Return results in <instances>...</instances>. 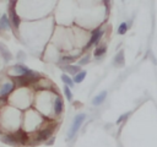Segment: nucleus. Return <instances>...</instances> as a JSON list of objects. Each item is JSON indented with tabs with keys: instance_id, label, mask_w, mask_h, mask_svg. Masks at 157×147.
Instances as JSON below:
<instances>
[{
	"instance_id": "nucleus-1",
	"label": "nucleus",
	"mask_w": 157,
	"mask_h": 147,
	"mask_svg": "<svg viewBox=\"0 0 157 147\" xmlns=\"http://www.w3.org/2000/svg\"><path fill=\"white\" fill-rule=\"evenodd\" d=\"M39 80H40V75L38 72H36V71H32V70H29L28 72H26L23 75H18L16 77H12V81L16 82V85L21 86V87L32 85V83H34V82H37Z\"/></svg>"
},
{
	"instance_id": "nucleus-2",
	"label": "nucleus",
	"mask_w": 157,
	"mask_h": 147,
	"mask_svg": "<svg viewBox=\"0 0 157 147\" xmlns=\"http://www.w3.org/2000/svg\"><path fill=\"white\" fill-rule=\"evenodd\" d=\"M85 118H86L85 114H78V115H76V118L74 119V123H72V125H71V127H70V130H69V132H67V140H71V138L75 136V134L78 131V129L81 127L82 123L85 121Z\"/></svg>"
},
{
	"instance_id": "nucleus-3",
	"label": "nucleus",
	"mask_w": 157,
	"mask_h": 147,
	"mask_svg": "<svg viewBox=\"0 0 157 147\" xmlns=\"http://www.w3.org/2000/svg\"><path fill=\"white\" fill-rule=\"evenodd\" d=\"M103 33H104V31H103L102 28H96V29H93V31H92V37H91V39L88 40V43L86 44L85 49H88V48H91L93 44H97V43L101 40Z\"/></svg>"
},
{
	"instance_id": "nucleus-4",
	"label": "nucleus",
	"mask_w": 157,
	"mask_h": 147,
	"mask_svg": "<svg viewBox=\"0 0 157 147\" xmlns=\"http://www.w3.org/2000/svg\"><path fill=\"white\" fill-rule=\"evenodd\" d=\"M13 135H15V137H16L18 145H26V143L28 142V138H29V137H28V134H27L25 130L20 129V130H17Z\"/></svg>"
},
{
	"instance_id": "nucleus-5",
	"label": "nucleus",
	"mask_w": 157,
	"mask_h": 147,
	"mask_svg": "<svg viewBox=\"0 0 157 147\" xmlns=\"http://www.w3.org/2000/svg\"><path fill=\"white\" fill-rule=\"evenodd\" d=\"M61 70L67 72V75H76L81 71L80 69V65H70V64H66V65H61Z\"/></svg>"
},
{
	"instance_id": "nucleus-6",
	"label": "nucleus",
	"mask_w": 157,
	"mask_h": 147,
	"mask_svg": "<svg viewBox=\"0 0 157 147\" xmlns=\"http://www.w3.org/2000/svg\"><path fill=\"white\" fill-rule=\"evenodd\" d=\"M9 13H10V20H11L13 27H15V28H18V27H20V17H18V15L15 12V9H13L12 5L9 7Z\"/></svg>"
},
{
	"instance_id": "nucleus-7",
	"label": "nucleus",
	"mask_w": 157,
	"mask_h": 147,
	"mask_svg": "<svg viewBox=\"0 0 157 147\" xmlns=\"http://www.w3.org/2000/svg\"><path fill=\"white\" fill-rule=\"evenodd\" d=\"M113 64H114V66H118V67L124 66L125 60H124V50H123V49H121V50H119V51L117 53V55L114 56Z\"/></svg>"
},
{
	"instance_id": "nucleus-8",
	"label": "nucleus",
	"mask_w": 157,
	"mask_h": 147,
	"mask_svg": "<svg viewBox=\"0 0 157 147\" xmlns=\"http://www.w3.org/2000/svg\"><path fill=\"white\" fill-rule=\"evenodd\" d=\"M52 132H53V129H49V127L40 130V131L38 132V136H37V141H39V142H40V141H44V140L49 138V137L52 136Z\"/></svg>"
},
{
	"instance_id": "nucleus-9",
	"label": "nucleus",
	"mask_w": 157,
	"mask_h": 147,
	"mask_svg": "<svg viewBox=\"0 0 157 147\" xmlns=\"http://www.w3.org/2000/svg\"><path fill=\"white\" fill-rule=\"evenodd\" d=\"M0 140L6 143V145H10V146H18V142L15 137V135H4L0 137Z\"/></svg>"
},
{
	"instance_id": "nucleus-10",
	"label": "nucleus",
	"mask_w": 157,
	"mask_h": 147,
	"mask_svg": "<svg viewBox=\"0 0 157 147\" xmlns=\"http://www.w3.org/2000/svg\"><path fill=\"white\" fill-rule=\"evenodd\" d=\"M0 54H1V56H2V59H4L5 62H9L12 59V55H11L10 50L2 43H0Z\"/></svg>"
},
{
	"instance_id": "nucleus-11",
	"label": "nucleus",
	"mask_w": 157,
	"mask_h": 147,
	"mask_svg": "<svg viewBox=\"0 0 157 147\" xmlns=\"http://www.w3.org/2000/svg\"><path fill=\"white\" fill-rule=\"evenodd\" d=\"M105 97H107V91H102L99 94H97L93 99H92V104L93 105H101L104 100H105Z\"/></svg>"
},
{
	"instance_id": "nucleus-12",
	"label": "nucleus",
	"mask_w": 157,
	"mask_h": 147,
	"mask_svg": "<svg viewBox=\"0 0 157 147\" xmlns=\"http://www.w3.org/2000/svg\"><path fill=\"white\" fill-rule=\"evenodd\" d=\"M13 87H15V85H13V83H11V82L5 83V85L1 87V89H0V96H1V97H4V96H6V94H9L10 92H12Z\"/></svg>"
},
{
	"instance_id": "nucleus-13",
	"label": "nucleus",
	"mask_w": 157,
	"mask_h": 147,
	"mask_svg": "<svg viewBox=\"0 0 157 147\" xmlns=\"http://www.w3.org/2000/svg\"><path fill=\"white\" fill-rule=\"evenodd\" d=\"M63 108H64L63 99L60 97H56L55 100H54V111H55V114H60L63 111Z\"/></svg>"
},
{
	"instance_id": "nucleus-14",
	"label": "nucleus",
	"mask_w": 157,
	"mask_h": 147,
	"mask_svg": "<svg viewBox=\"0 0 157 147\" xmlns=\"http://www.w3.org/2000/svg\"><path fill=\"white\" fill-rule=\"evenodd\" d=\"M12 69H13L18 75H23V74H26V72H28V71H29V69H28L27 66L22 65V64H17V65H15Z\"/></svg>"
},
{
	"instance_id": "nucleus-15",
	"label": "nucleus",
	"mask_w": 157,
	"mask_h": 147,
	"mask_svg": "<svg viewBox=\"0 0 157 147\" xmlns=\"http://www.w3.org/2000/svg\"><path fill=\"white\" fill-rule=\"evenodd\" d=\"M61 81H63L66 86H69L70 88H71V87L74 86V83H75V82H74V78H71L70 75H67V74H63V75H61Z\"/></svg>"
},
{
	"instance_id": "nucleus-16",
	"label": "nucleus",
	"mask_w": 157,
	"mask_h": 147,
	"mask_svg": "<svg viewBox=\"0 0 157 147\" xmlns=\"http://www.w3.org/2000/svg\"><path fill=\"white\" fill-rule=\"evenodd\" d=\"M0 27L1 29H6L10 27V20L7 18V15H2L0 18Z\"/></svg>"
},
{
	"instance_id": "nucleus-17",
	"label": "nucleus",
	"mask_w": 157,
	"mask_h": 147,
	"mask_svg": "<svg viewBox=\"0 0 157 147\" xmlns=\"http://www.w3.org/2000/svg\"><path fill=\"white\" fill-rule=\"evenodd\" d=\"M85 77H86V71H80L78 74H76L75 76H74V82L75 83H81L83 80H85Z\"/></svg>"
},
{
	"instance_id": "nucleus-18",
	"label": "nucleus",
	"mask_w": 157,
	"mask_h": 147,
	"mask_svg": "<svg viewBox=\"0 0 157 147\" xmlns=\"http://www.w3.org/2000/svg\"><path fill=\"white\" fill-rule=\"evenodd\" d=\"M76 58H77V56H72V55H69V56H63V58L59 60V62H60V64L66 65V64H69V62L75 61V60H76Z\"/></svg>"
},
{
	"instance_id": "nucleus-19",
	"label": "nucleus",
	"mask_w": 157,
	"mask_h": 147,
	"mask_svg": "<svg viewBox=\"0 0 157 147\" xmlns=\"http://www.w3.org/2000/svg\"><path fill=\"white\" fill-rule=\"evenodd\" d=\"M105 50H107L105 45H101V47H97V49L94 50L93 55H94L96 58H99V56H102V55H103V54L105 53Z\"/></svg>"
},
{
	"instance_id": "nucleus-20",
	"label": "nucleus",
	"mask_w": 157,
	"mask_h": 147,
	"mask_svg": "<svg viewBox=\"0 0 157 147\" xmlns=\"http://www.w3.org/2000/svg\"><path fill=\"white\" fill-rule=\"evenodd\" d=\"M128 28H129V24L126 22H121L119 24V27H118V34H125Z\"/></svg>"
},
{
	"instance_id": "nucleus-21",
	"label": "nucleus",
	"mask_w": 157,
	"mask_h": 147,
	"mask_svg": "<svg viewBox=\"0 0 157 147\" xmlns=\"http://www.w3.org/2000/svg\"><path fill=\"white\" fill-rule=\"evenodd\" d=\"M64 94H65V97L69 99V100H72V93H71V89H70V87L69 86H64Z\"/></svg>"
},
{
	"instance_id": "nucleus-22",
	"label": "nucleus",
	"mask_w": 157,
	"mask_h": 147,
	"mask_svg": "<svg viewBox=\"0 0 157 147\" xmlns=\"http://www.w3.org/2000/svg\"><path fill=\"white\" fill-rule=\"evenodd\" d=\"M130 114H131V113H130V111H128V113H125V114L120 115V116H119V119L117 120V124H120V123H123L124 120H126V119L130 116Z\"/></svg>"
},
{
	"instance_id": "nucleus-23",
	"label": "nucleus",
	"mask_w": 157,
	"mask_h": 147,
	"mask_svg": "<svg viewBox=\"0 0 157 147\" xmlns=\"http://www.w3.org/2000/svg\"><path fill=\"white\" fill-rule=\"evenodd\" d=\"M88 61H90V56H88V55H86V56H83V58H82V59L78 61V65H80V66H82V65H86Z\"/></svg>"
},
{
	"instance_id": "nucleus-24",
	"label": "nucleus",
	"mask_w": 157,
	"mask_h": 147,
	"mask_svg": "<svg viewBox=\"0 0 157 147\" xmlns=\"http://www.w3.org/2000/svg\"><path fill=\"white\" fill-rule=\"evenodd\" d=\"M103 2H104V5H105L107 11H109V7H110V0H103Z\"/></svg>"
},
{
	"instance_id": "nucleus-25",
	"label": "nucleus",
	"mask_w": 157,
	"mask_h": 147,
	"mask_svg": "<svg viewBox=\"0 0 157 147\" xmlns=\"http://www.w3.org/2000/svg\"><path fill=\"white\" fill-rule=\"evenodd\" d=\"M17 58H18V59H21V60H23V58H25V53H23V51H18Z\"/></svg>"
},
{
	"instance_id": "nucleus-26",
	"label": "nucleus",
	"mask_w": 157,
	"mask_h": 147,
	"mask_svg": "<svg viewBox=\"0 0 157 147\" xmlns=\"http://www.w3.org/2000/svg\"><path fill=\"white\" fill-rule=\"evenodd\" d=\"M53 143H54V137H52V138H50V141H48V142H47V145H53Z\"/></svg>"
},
{
	"instance_id": "nucleus-27",
	"label": "nucleus",
	"mask_w": 157,
	"mask_h": 147,
	"mask_svg": "<svg viewBox=\"0 0 157 147\" xmlns=\"http://www.w3.org/2000/svg\"><path fill=\"white\" fill-rule=\"evenodd\" d=\"M16 1H17V0H10V2H11V5H12V6H15Z\"/></svg>"
},
{
	"instance_id": "nucleus-28",
	"label": "nucleus",
	"mask_w": 157,
	"mask_h": 147,
	"mask_svg": "<svg viewBox=\"0 0 157 147\" xmlns=\"http://www.w3.org/2000/svg\"><path fill=\"white\" fill-rule=\"evenodd\" d=\"M0 29H1V27H0Z\"/></svg>"
}]
</instances>
